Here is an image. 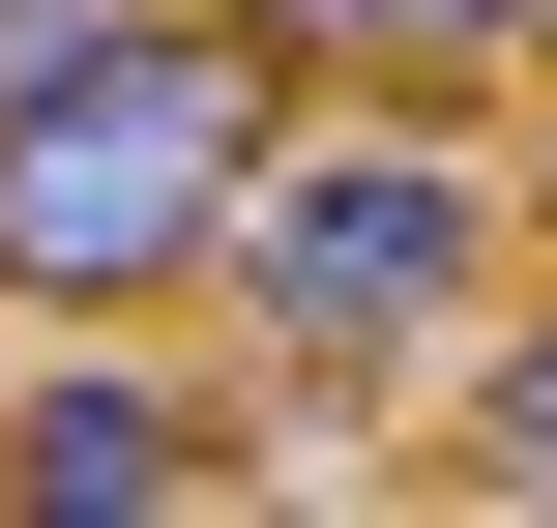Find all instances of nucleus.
I'll return each instance as SVG.
<instances>
[{
	"mask_svg": "<svg viewBox=\"0 0 557 528\" xmlns=\"http://www.w3.org/2000/svg\"><path fill=\"white\" fill-rule=\"evenodd\" d=\"M529 147L470 118V88H294L264 118V176H235V235H206V323H235V382H264V441H382V412H441V353L529 294Z\"/></svg>",
	"mask_w": 557,
	"mask_h": 528,
	"instance_id": "obj_1",
	"label": "nucleus"
},
{
	"mask_svg": "<svg viewBox=\"0 0 557 528\" xmlns=\"http://www.w3.org/2000/svg\"><path fill=\"white\" fill-rule=\"evenodd\" d=\"M294 441L235 412V382H176L147 323H29V382H0V528H206L264 500Z\"/></svg>",
	"mask_w": 557,
	"mask_h": 528,
	"instance_id": "obj_3",
	"label": "nucleus"
},
{
	"mask_svg": "<svg viewBox=\"0 0 557 528\" xmlns=\"http://www.w3.org/2000/svg\"><path fill=\"white\" fill-rule=\"evenodd\" d=\"M264 118H294V59L235 0H117V29L0 59V353L29 323H206V235H235Z\"/></svg>",
	"mask_w": 557,
	"mask_h": 528,
	"instance_id": "obj_2",
	"label": "nucleus"
},
{
	"mask_svg": "<svg viewBox=\"0 0 557 528\" xmlns=\"http://www.w3.org/2000/svg\"><path fill=\"white\" fill-rule=\"evenodd\" d=\"M529 206H557V118H529Z\"/></svg>",
	"mask_w": 557,
	"mask_h": 528,
	"instance_id": "obj_6",
	"label": "nucleus"
},
{
	"mask_svg": "<svg viewBox=\"0 0 557 528\" xmlns=\"http://www.w3.org/2000/svg\"><path fill=\"white\" fill-rule=\"evenodd\" d=\"M529 88H557V0H529Z\"/></svg>",
	"mask_w": 557,
	"mask_h": 528,
	"instance_id": "obj_7",
	"label": "nucleus"
},
{
	"mask_svg": "<svg viewBox=\"0 0 557 528\" xmlns=\"http://www.w3.org/2000/svg\"><path fill=\"white\" fill-rule=\"evenodd\" d=\"M294 88H529V0H235Z\"/></svg>",
	"mask_w": 557,
	"mask_h": 528,
	"instance_id": "obj_5",
	"label": "nucleus"
},
{
	"mask_svg": "<svg viewBox=\"0 0 557 528\" xmlns=\"http://www.w3.org/2000/svg\"><path fill=\"white\" fill-rule=\"evenodd\" d=\"M411 470H441V500H499V528H557V235H529V294H499V323L441 353Z\"/></svg>",
	"mask_w": 557,
	"mask_h": 528,
	"instance_id": "obj_4",
	"label": "nucleus"
}]
</instances>
